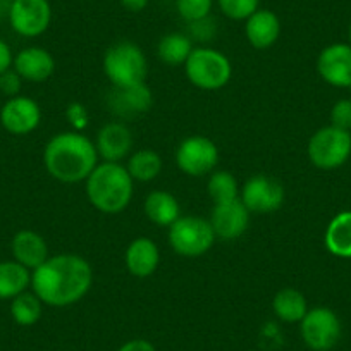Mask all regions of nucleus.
Listing matches in <instances>:
<instances>
[{
  "label": "nucleus",
  "mask_w": 351,
  "mask_h": 351,
  "mask_svg": "<svg viewBox=\"0 0 351 351\" xmlns=\"http://www.w3.org/2000/svg\"><path fill=\"white\" fill-rule=\"evenodd\" d=\"M93 285V269L86 258L74 253L49 256L32 271V289L43 305L69 306L83 300Z\"/></svg>",
  "instance_id": "1"
},
{
  "label": "nucleus",
  "mask_w": 351,
  "mask_h": 351,
  "mask_svg": "<svg viewBox=\"0 0 351 351\" xmlns=\"http://www.w3.org/2000/svg\"><path fill=\"white\" fill-rule=\"evenodd\" d=\"M95 143L80 131H64L50 138L43 150V164L53 180L66 184L81 183L99 165Z\"/></svg>",
  "instance_id": "2"
},
{
  "label": "nucleus",
  "mask_w": 351,
  "mask_h": 351,
  "mask_svg": "<svg viewBox=\"0 0 351 351\" xmlns=\"http://www.w3.org/2000/svg\"><path fill=\"white\" fill-rule=\"evenodd\" d=\"M88 202L102 214H119L131 204L134 181L128 169L117 162H102L86 178Z\"/></svg>",
  "instance_id": "3"
},
{
  "label": "nucleus",
  "mask_w": 351,
  "mask_h": 351,
  "mask_svg": "<svg viewBox=\"0 0 351 351\" xmlns=\"http://www.w3.org/2000/svg\"><path fill=\"white\" fill-rule=\"evenodd\" d=\"M104 73L112 86H134L145 83L148 60L140 45L133 42H117L104 56Z\"/></svg>",
  "instance_id": "4"
},
{
  "label": "nucleus",
  "mask_w": 351,
  "mask_h": 351,
  "mask_svg": "<svg viewBox=\"0 0 351 351\" xmlns=\"http://www.w3.org/2000/svg\"><path fill=\"white\" fill-rule=\"evenodd\" d=\"M184 73L191 84L200 90L214 92L224 88L231 81L232 66L228 56H224L221 50L197 47L184 62Z\"/></svg>",
  "instance_id": "5"
},
{
  "label": "nucleus",
  "mask_w": 351,
  "mask_h": 351,
  "mask_svg": "<svg viewBox=\"0 0 351 351\" xmlns=\"http://www.w3.org/2000/svg\"><path fill=\"white\" fill-rule=\"evenodd\" d=\"M169 245L178 255L197 258L205 255L214 246L215 236L210 221L198 215H181L169 228Z\"/></svg>",
  "instance_id": "6"
},
{
  "label": "nucleus",
  "mask_w": 351,
  "mask_h": 351,
  "mask_svg": "<svg viewBox=\"0 0 351 351\" xmlns=\"http://www.w3.org/2000/svg\"><path fill=\"white\" fill-rule=\"evenodd\" d=\"M306 154L310 162L324 171L341 167L351 155L350 131L334 126L320 128L308 140Z\"/></svg>",
  "instance_id": "7"
},
{
  "label": "nucleus",
  "mask_w": 351,
  "mask_h": 351,
  "mask_svg": "<svg viewBox=\"0 0 351 351\" xmlns=\"http://www.w3.org/2000/svg\"><path fill=\"white\" fill-rule=\"evenodd\" d=\"M176 165L191 178H202L215 171L219 164V148L210 138L188 136L176 148Z\"/></svg>",
  "instance_id": "8"
},
{
  "label": "nucleus",
  "mask_w": 351,
  "mask_h": 351,
  "mask_svg": "<svg viewBox=\"0 0 351 351\" xmlns=\"http://www.w3.org/2000/svg\"><path fill=\"white\" fill-rule=\"evenodd\" d=\"M300 332L306 346L313 351H329L341 337V320L334 310L317 306L306 312L300 322Z\"/></svg>",
  "instance_id": "9"
},
{
  "label": "nucleus",
  "mask_w": 351,
  "mask_h": 351,
  "mask_svg": "<svg viewBox=\"0 0 351 351\" xmlns=\"http://www.w3.org/2000/svg\"><path fill=\"white\" fill-rule=\"evenodd\" d=\"M285 198V186L267 174L252 176L239 190V200L250 214H272L282 207Z\"/></svg>",
  "instance_id": "10"
},
{
  "label": "nucleus",
  "mask_w": 351,
  "mask_h": 351,
  "mask_svg": "<svg viewBox=\"0 0 351 351\" xmlns=\"http://www.w3.org/2000/svg\"><path fill=\"white\" fill-rule=\"evenodd\" d=\"M8 19L19 36L36 38L52 23V5L49 0H12Z\"/></svg>",
  "instance_id": "11"
},
{
  "label": "nucleus",
  "mask_w": 351,
  "mask_h": 351,
  "mask_svg": "<svg viewBox=\"0 0 351 351\" xmlns=\"http://www.w3.org/2000/svg\"><path fill=\"white\" fill-rule=\"evenodd\" d=\"M42 121V109L29 97H12L0 109V123L8 133L25 136L33 133Z\"/></svg>",
  "instance_id": "12"
},
{
  "label": "nucleus",
  "mask_w": 351,
  "mask_h": 351,
  "mask_svg": "<svg viewBox=\"0 0 351 351\" xmlns=\"http://www.w3.org/2000/svg\"><path fill=\"white\" fill-rule=\"evenodd\" d=\"M317 71L327 84L351 88V45L332 43L320 52Z\"/></svg>",
  "instance_id": "13"
},
{
  "label": "nucleus",
  "mask_w": 351,
  "mask_h": 351,
  "mask_svg": "<svg viewBox=\"0 0 351 351\" xmlns=\"http://www.w3.org/2000/svg\"><path fill=\"white\" fill-rule=\"evenodd\" d=\"M154 102L152 90L147 83L134 84V86H112L109 97H107V106L114 116L121 119H133L148 112Z\"/></svg>",
  "instance_id": "14"
},
{
  "label": "nucleus",
  "mask_w": 351,
  "mask_h": 351,
  "mask_svg": "<svg viewBox=\"0 0 351 351\" xmlns=\"http://www.w3.org/2000/svg\"><path fill=\"white\" fill-rule=\"evenodd\" d=\"M208 221H210L217 238L231 241V239H238L239 236L245 234L250 224V212L238 198V200L228 202V204L214 205Z\"/></svg>",
  "instance_id": "15"
},
{
  "label": "nucleus",
  "mask_w": 351,
  "mask_h": 351,
  "mask_svg": "<svg viewBox=\"0 0 351 351\" xmlns=\"http://www.w3.org/2000/svg\"><path fill=\"white\" fill-rule=\"evenodd\" d=\"M133 145V133L121 121L107 123L97 133L95 147L97 152H99V157L104 162H117V164H121V160L130 157Z\"/></svg>",
  "instance_id": "16"
},
{
  "label": "nucleus",
  "mask_w": 351,
  "mask_h": 351,
  "mask_svg": "<svg viewBox=\"0 0 351 351\" xmlns=\"http://www.w3.org/2000/svg\"><path fill=\"white\" fill-rule=\"evenodd\" d=\"M12 69L25 81L29 83H43L56 71V60L49 50L42 47H26L19 50L14 57Z\"/></svg>",
  "instance_id": "17"
},
{
  "label": "nucleus",
  "mask_w": 351,
  "mask_h": 351,
  "mask_svg": "<svg viewBox=\"0 0 351 351\" xmlns=\"http://www.w3.org/2000/svg\"><path fill=\"white\" fill-rule=\"evenodd\" d=\"M245 35L253 49H271L281 35V21L276 12L269 9H258L246 19Z\"/></svg>",
  "instance_id": "18"
},
{
  "label": "nucleus",
  "mask_w": 351,
  "mask_h": 351,
  "mask_svg": "<svg viewBox=\"0 0 351 351\" xmlns=\"http://www.w3.org/2000/svg\"><path fill=\"white\" fill-rule=\"evenodd\" d=\"M126 269L134 278H150L160 263V252L154 239L136 238L128 245L124 255Z\"/></svg>",
  "instance_id": "19"
},
{
  "label": "nucleus",
  "mask_w": 351,
  "mask_h": 351,
  "mask_svg": "<svg viewBox=\"0 0 351 351\" xmlns=\"http://www.w3.org/2000/svg\"><path fill=\"white\" fill-rule=\"evenodd\" d=\"M11 252L16 262L25 265L29 271H35L50 256L45 239L32 229H23L16 232L11 241Z\"/></svg>",
  "instance_id": "20"
},
{
  "label": "nucleus",
  "mask_w": 351,
  "mask_h": 351,
  "mask_svg": "<svg viewBox=\"0 0 351 351\" xmlns=\"http://www.w3.org/2000/svg\"><path fill=\"white\" fill-rule=\"evenodd\" d=\"M145 215L148 221L160 228H171L181 217V207L178 198L164 190H155L148 193L143 204Z\"/></svg>",
  "instance_id": "21"
},
{
  "label": "nucleus",
  "mask_w": 351,
  "mask_h": 351,
  "mask_svg": "<svg viewBox=\"0 0 351 351\" xmlns=\"http://www.w3.org/2000/svg\"><path fill=\"white\" fill-rule=\"evenodd\" d=\"M32 286V271L16 260L0 262V300H14Z\"/></svg>",
  "instance_id": "22"
},
{
  "label": "nucleus",
  "mask_w": 351,
  "mask_h": 351,
  "mask_svg": "<svg viewBox=\"0 0 351 351\" xmlns=\"http://www.w3.org/2000/svg\"><path fill=\"white\" fill-rule=\"evenodd\" d=\"M326 248L339 258H351V210L339 212L329 222L324 236Z\"/></svg>",
  "instance_id": "23"
},
{
  "label": "nucleus",
  "mask_w": 351,
  "mask_h": 351,
  "mask_svg": "<svg viewBox=\"0 0 351 351\" xmlns=\"http://www.w3.org/2000/svg\"><path fill=\"white\" fill-rule=\"evenodd\" d=\"M272 310L276 317L286 324L302 322L303 317L308 312L306 298L302 291L295 288H282L276 293L272 300Z\"/></svg>",
  "instance_id": "24"
},
{
  "label": "nucleus",
  "mask_w": 351,
  "mask_h": 351,
  "mask_svg": "<svg viewBox=\"0 0 351 351\" xmlns=\"http://www.w3.org/2000/svg\"><path fill=\"white\" fill-rule=\"evenodd\" d=\"M193 40L186 33H167L157 43V56L167 66H184L193 52Z\"/></svg>",
  "instance_id": "25"
},
{
  "label": "nucleus",
  "mask_w": 351,
  "mask_h": 351,
  "mask_svg": "<svg viewBox=\"0 0 351 351\" xmlns=\"http://www.w3.org/2000/svg\"><path fill=\"white\" fill-rule=\"evenodd\" d=\"M162 167H164L162 157L150 148H143V150L131 154L126 165L133 181H140V183H150V181L157 180Z\"/></svg>",
  "instance_id": "26"
},
{
  "label": "nucleus",
  "mask_w": 351,
  "mask_h": 351,
  "mask_svg": "<svg viewBox=\"0 0 351 351\" xmlns=\"http://www.w3.org/2000/svg\"><path fill=\"white\" fill-rule=\"evenodd\" d=\"M43 303L33 291H25L11 300V317L18 326H35L42 319Z\"/></svg>",
  "instance_id": "27"
},
{
  "label": "nucleus",
  "mask_w": 351,
  "mask_h": 351,
  "mask_svg": "<svg viewBox=\"0 0 351 351\" xmlns=\"http://www.w3.org/2000/svg\"><path fill=\"white\" fill-rule=\"evenodd\" d=\"M239 184L234 176L229 171H214L210 172L207 183V191L214 205L228 204V202L238 200L239 198Z\"/></svg>",
  "instance_id": "28"
},
{
  "label": "nucleus",
  "mask_w": 351,
  "mask_h": 351,
  "mask_svg": "<svg viewBox=\"0 0 351 351\" xmlns=\"http://www.w3.org/2000/svg\"><path fill=\"white\" fill-rule=\"evenodd\" d=\"M217 4L222 14L232 21H246L260 9V0H217Z\"/></svg>",
  "instance_id": "29"
},
{
  "label": "nucleus",
  "mask_w": 351,
  "mask_h": 351,
  "mask_svg": "<svg viewBox=\"0 0 351 351\" xmlns=\"http://www.w3.org/2000/svg\"><path fill=\"white\" fill-rule=\"evenodd\" d=\"M214 0H176L178 14L190 25L210 16Z\"/></svg>",
  "instance_id": "30"
},
{
  "label": "nucleus",
  "mask_w": 351,
  "mask_h": 351,
  "mask_svg": "<svg viewBox=\"0 0 351 351\" xmlns=\"http://www.w3.org/2000/svg\"><path fill=\"white\" fill-rule=\"evenodd\" d=\"M330 126L339 130H351V99L337 100L330 110Z\"/></svg>",
  "instance_id": "31"
},
{
  "label": "nucleus",
  "mask_w": 351,
  "mask_h": 351,
  "mask_svg": "<svg viewBox=\"0 0 351 351\" xmlns=\"http://www.w3.org/2000/svg\"><path fill=\"white\" fill-rule=\"evenodd\" d=\"M23 81L25 80H23V77L11 67L9 71L0 74V93L9 97V99L18 97L23 88Z\"/></svg>",
  "instance_id": "32"
},
{
  "label": "nucleus",
  "mask_w": 351,
  "mask_h": 351,
  "mask_svg": "<svg viewBox=\"0 0 351 351\" xmlns=\"http://www.w3.org/2000/svg\"><path fill=\"white\" fill-rule=\"evenodd\" d=\"M214 33H215V23L214 19L208 16V18L200 19V21L190 23V25H188L186 35L190 36L191 40H200V42L204 40V42H208V40H212Z\"/></svg>",
  "instance_id": "33"
},
{
  "label": "nucleus",
  "mask_w": 351,
  "mask_h": 351,
  "mask_svg": "<svg viewBox=\"0 0 351 351\" xmlns=\"http://www.w3.org/2000/svg\"><path fill=\"white\" fill-rule=\"evenodd\" d=\"M66 117L74 131H83L88 126V110L83 104H71L66 109Z\"/></svg>",
  "instance_id": "34"
},
{
  "label": "nucleus",
  "mask_w": 351,
  "mask_h": 351,
  "mask_svg": "<svg viewBox=\"0 0 351 351\" xmlns=\"http://www.w3.org/2000/svg\"><path fill=\"white\" fill-rule=\"evenodd\" d=\"M12 62H14V56H12L11 47L8 42L0 38V74L11 69Z\"/></svg>",
  "instance_id": "35"
},
{
  "label": "nucleus",
  "mask_w": 351,
  "mask_h": 351,
  "mask_svg": "<svg viewBox=\"0 0 351 351\" xmlns=\"http://www.w3.org/2000/svg\"><path fill=\"white\" fill-rule=\"evenodd\" d=\"M117 351H157L154 344L147 339H131L124 343Z\"/></svg>",
  "instance_id": "36"
},
{
  "label": "nucleus",
  "mask_w": 351,
  "mask_h": 351,
  "mask_svg": "<svg viewBox=\"0 0 351 351\" xmlns=\"http://www.w3.org/2000/svg\"><path fill=\"white\" fill-rule=\"evenodd\" d=\"M121 4H123V8L128 9V11L140 12L147 8L148 0H121Z\"/></svg>",
  "instance_id": "37"
},
{
  "label": "nucleus",
  "mask_w": 351,
  "mask_h": 351,
  "mask_svg": "<svg viewBox=\"0 0 351 351\" xmlns=\"http://www.w3.org/2000/svg\"><path fill=\"white\" fill-rule=\"evenodd\" d=\"M11 4H12V0H0V18H2V16H9Z\"/></svg>",
  "instance_id": "38"
},
{
  "label": "nucleus",
  "mask_w": 351,
  "mask_h": 351,
  "mask_svg": "<svg viewBox=\"0 0 351 351\" xmlns=\"http://www.w3.org/2000/svg\"><path fill=\"white\" fill-rule=\"evenodd\" d=\"M350 42H351V26H350ZM350 45H351V43H350Z\"/></svg>",
  "instance_id": "39"
}]
</instances>
